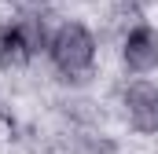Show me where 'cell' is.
<instances>
[{
    "label": "cell",
    "mask_w": 158,
    "mask_h": 154,
    "mask_svg": "<svg viewBox=\"0 0 158 154\" xmlns=\"http://www.w3.org/2000/svg\"><path fill=\"white\" fill-rule=\"evenodd\" d=\"M48 48H52L55 66H59L66 77H74V81L88 74V66H92V59H96V40H92V33H88L81 22L59 26Z\"/></svg>",
    "instance_id": "6da1fadb"
},
{
    "label": "cell",
    "mask_w": 158,
    "mask_h": 154,
    "mask_svg": "<svg viewBox=\"0 0 158 154\" xmlns=\"http://www.w3.org/2000/svg\"><path fill=\"white\" fill-rule=\"evenodd\" d=\"M125 110L140 132H158V88L155 84H132L125 92Z\"/></svg>",
    "instance_id": "7a4b0ae2"
},
{
    "label": "cell",
    "mask_w": 158,
    "mask_h": 154,
    "mask_svg": "<svg viewBox=\"0 0 158 154\" xmlns=\"http://www.w3.org/2000/svg\"><path fill=\"white\" fill-rule=\"evenodd\" d=\"M125 63L136 74H147V70L158 66V33L151 26H136L125 37Z\"/></svg>",
    "instance_id": "3957f363"
},
{
    "label": "cell",
    "mask_w": 158,
    "mask_h": 154,
    "mask_svg": "<svg viewBox=\"0 0 158 154\" xmlns=\"http://www.w3.org/2000/svg\"><path fill=\"white\" fill-rule=\"evenodd\" d=\"M30 55L33 51H30V44H26L19 26H0V66H19Z\"/></svg>",
    "instance_id": "277c9868"
},
{
    "label": "cell",
    "mask_w": 158,
    "mask_h": 154,
    "mask_svg": "<svg viewBox=\"0 0 158 154\" xmlns=\"http://www.w3.org/2000/svg\"><path fill=\"white\" fill-rule=\"evenodd\" d=\"M19 30H22V37H26V44H30V51H37V48H44V40H48V33H44V22H40V18H33V15H26V18L19 22Z\"/></svg>",
    "instance_id": "5b68a950"
}]
</instances>
